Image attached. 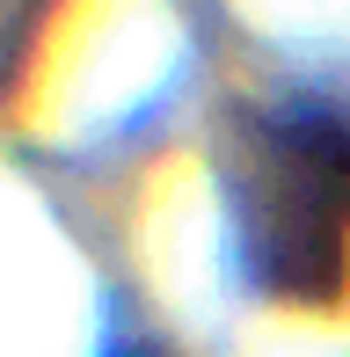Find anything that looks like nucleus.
Instances as JSON below:
<instances>
[{
    "label": "nucleus",
    "mask_w": 350,
    "mask_h": 357,
    "mask_svg": "<svg viewBox=\"0 0 350 357\" xmlns=\"http://www.w3.org/2000/svg\"><path fill=\"white\" fill-rule=\"evenodd\" d=\"M227 212L270 299H336L350 278V109L314 88L263 102L227 153Z\"/></svg>",
    "instance_id": "1"
}]
</instances>
